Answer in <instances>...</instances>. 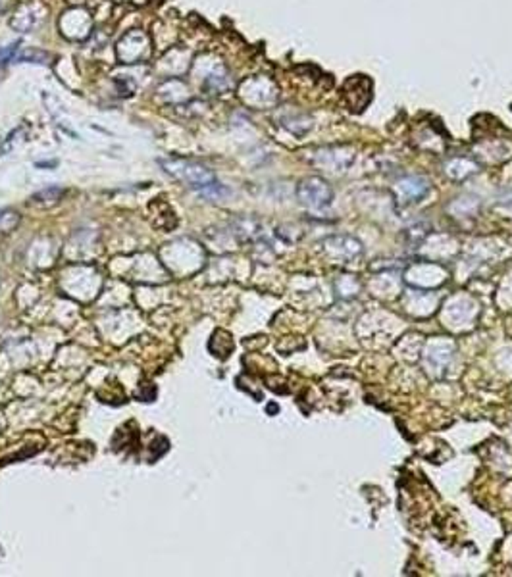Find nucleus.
Listing matches in <instances>:
<instances>
[{
    "label": "nucleus",
    "instance_id": "nucleus-1",
    "mask_svg": "<svg viewBox=\"0 0 512 577\" xmlns=\"http://www.w3.org/2000/svg\"><path fill=\"white\" fill-rule=\"evenodd\" d=\"M160 164H162L166 173H170L173 179H178L179 183L191 187L201 194H204L212 185L218 183L216 176L199 162L187 160V158H164V160H160Z\"/></svg>",
    "mask_w": 512,
    "mask_h": 577
},
{
    "label": "nucleus",
    "instance_id": "nucleus-2",
    "mask_svg": "<svg viewBox=\"0 0 512 577\" xmlns=\"http://www.w3.org/2000/svg\"><path fill=\"white\" fill-rule=\"evenodd\" d=\"M118 60L124 66H139L152 56V37L143 29H129L116 45Z\"/></svg>",
    "mask_w": 512,
    "mask_h": 577
},
{
    "label": "nucleus",
    "instance_id": "nucleus-3",
    "mask_svg": "<svg viewBox=\"0 0 512 577\" xmlns=\"http://www.w3.org/2000/svg\"><path fill=\"white\" fill-rule=\"evenodd\" d=\"M193 69L194 73H197L199 83H201L202 91L210 92V94H222V92L232 89L229 71L214 56H201V58H197L193 62Z\"/></svg>",
    "mask_w": 512,
    "mask_h": 577
},
{
    "label": "nucleus",
    "instance_id": "nucleus-4",
    "mask_svg": "<svg viewBox=\"0 0 512 577\" xmlns=\"http://www.w3.org/2000/svg\"><path fill=\"white\" fill-rule=\"evenodd\" d=\"M241 100L253 108H268L278 100V87L268 77H250L239 87Z\"/></svg>",
    "mask_w": 512,
    "mask_h": 577
},
{
    "label": "nucleus",
    "instance_id": "nucleus-5",
    "mask_svg": "<svg viewBox=\"0 0 512 577\" xmlns=\"http://www.w3.org/2000/svg\"><path fill=\"white\" fill-rule=\"evenodd\" d=\"M58 29L70 41H85L93 33V15L85 8L73 6L60 15Z\"/></svg>",
    "mask_w": 512,
    "mask_h": 577
},
{
    "label": "nucleus",
    "instance_id": "nucleus-6",
    "mask_svg": "<svg viewBox=\"0 0 512 577\" xmlns=\"http://www.w3.org/2000/svg\"><path fill=\"white\" fill-rule=\"evenodd\" d=\"M297 197H299V200L303 202L304 206L312 208V210H322V208H326L332 202L334 191H332V187L322 177H306L299 185Z\"/></svg>",
    "mask_w": 512,
    "mask_h": 577
},
{
    "label": "nucleus",
    "instance_id": "nucleus-7",
    "mask_svg": "<svg viewBox=\"0 0 512 577\" xmlns=\"http://www.w3.org/2000/svg\"><path fill=\"white\" fill-rule=\"evenodd\" d=\"M45 15H47L45 4H41L37 0L24 2L14 10V14L10 17V27L17 33H29L45 20Z\"/></svg>",
    "mask_w": 512,
    "mask_h": 577
},
{
    "label": "nucleus",
    "instance_id": "nucleus-8",
    "mask_svg": "<svg viewBox=\"0 0 512 577\" xmlns=\"http://www.w3.org/2000/svg\"><path fill=\"white\" fill-rule=\"evenodd\" d=\"M191 66H193V62H191L189 48L170 46V50H166L162 58L156 64V71L162 77H166V79H171V77L183 76L185 71H189Z\"/></svg>",
    "mask_w": 512,
    "mask_h": 577
},
{
    "label": "nucleus",
    "instance_id": "nucleus-9",
    "mask_svg": "<svg viewBox=\"0 0 512 577\" xmlns=\"http://www.w3.org/2000/svg\"><path fill=\"white\" fill-rule=\"evenodd\" d=\"M427 191H429V181L422 176H408L397 183V192L403 202H416L424 199Z\"/></svg>",
    "mask_w": 512,
    "mask_h": 577
},
{
    "label": "nucleus",
    "instance_id": "nucleus-10",
    "mask_svg": "<svg viewBox=\"0 0 512 577\" xmlns=\"http://www.w3.org/2000/svg\"><path fill=\"white\" fill-rule=\"evenodd\" d=\"M156 94H158L166 104H179V102L189 100V89H187V85L181 81V85L178 87V91H173V89H171V79H166V81L158 87Z\"/></svg>",
    "mask_w": 512,
    "mask_h": 577
},
{
    "label": "nucleus",
    "instance_id": "nucleus-11",
    "mask_svg": "<svg viewBox=\"0 0 512 577\" xmlns=\"http://www.w3.org/2000/svg\"><path fill=\"white\" fill-rule=\"evenodd\" d=\"M478 171V166L474 162L466 160V158H455L447 164V176L453 177V179H464V177H470L472 173Z\"/></svg>",
    "mask_w": 512,
    "mask_h": 577
},
{
    "label": "nucleus",
    "instance_id": "nucleus-12",
    "mask_svg": "<svg viewBox=\"0 0 512 577\" xmlns=\"http://www.w3.org/2000/svg\"><path fill=\"white\" fill-rule=\"evenodd\" d=\"M60 197H62V189L60 187H47L45 191H39L37 194H33V202L35 204H56L58 200H60Z\"/></svg>",
    "mask_w": 512,
    "mask_h": 577
},
{
    "label": "nucleus",
    "instance_id": "nucleus-13",
    "mask_svg": "<svg viewBox=\"0 0 512 577\" xmlns=\"http://www.w3.org/2000/svg\"><path fill=\"white\" fill-rule=\"evenodd\" d=\"M17 220H20V218H17L16 212H10V210L0 212V231L6 233V231H10L12 227H16Z\"/></svg>",
    "mask_w": 512,
    "mask_h": 577
}]
</instances>
